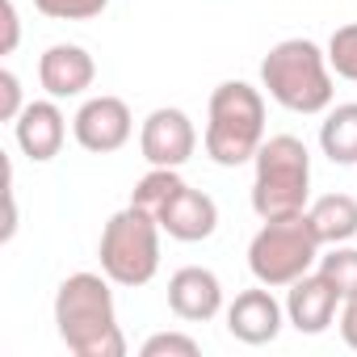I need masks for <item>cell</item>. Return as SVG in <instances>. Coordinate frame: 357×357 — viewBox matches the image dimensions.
Listing matches in <instances>:
<instances>
[{"instance_id": "6da1fadb", "label": "cell", "mask_w": 357, "mask_h": 357, "mask_svg": "<svg viewBox=\"0 0 357 357\" xmlns=\"http://www.w3.org/2000/svg\"><path fill=\"white\" fill-rule=\"evenodd\" d=\"M55 328L76 357H126V336L118 328V307L105 273H72L55 290Z\"/></svg>"}, {"instance_id": "7a4b0ae2", "label": "cell", "mask_w": 357, "mask_h": 357, "mask_svg": "<svg viewBox=\"0 0 357 357\" xmlns=\"http://www.w3.org/2000/svg\"><path fill=\"white\" fill-rule=\"evenodd\" d=\"M261 89L290 114H324L332 109V63L311 38H282L261 59Z\"/></svg>"}, {"instance_id": "3957f363", "label": "cell", "mask_w": 357, "mask_h": 357, "mask_svg": "<svg viewBox=\"0 0 357 357\" xmlns=\"http://www.w3.org/2000/svg\"><path fill=\"white\" fill-rule=\"evenodd\" d=\"M265 143V93L248 80H223L206 105L202 147L219 168L248 164Z\"/></svg>"}, {"instance_id": "277c9868", "label": "cell", "mask_w": 357, "mask_h": 357, "mask_svg": "<svg viewBox=\"0 0 357 357\" xmlns=\"http://www.w3.org/2000/svg\"><path fill=\"white\" fill-rule=\"evenodd\" d=\"M252 211L261 219L303 215L311 202V151L294 135H273L252 155Z\"/></svg>"}, {"instance_id": "5b68a950", "label": "cell", "mask_w": 357, "mask_h": 357, "mask_svg": "<svg viewBox=\"0 0 357 357\" xmlns=\"http://www.w3.org/2000/svg\"><path fill=\"white\" fill-rule=\"evenodd\" d=\"M319 248L324 244H319L307 211L286 215V219H261V231L248 244V269L261 286L286 290L319 265Z\"/></svg>"}, {"instance_id": "8992f818", "label": "cell", "mask_w": 357, "mask_h": 357, "mask_svg": "<svg viewBox=\"0 0 357 357\" xmlns=\"http://www.w3.org/2000/svg\"><path fill=\"white\" fill-rule=\"evenodd\" d=\"M160 223L151 215H143L139 206L126 202V211L109 215V223L101 227V244H97V257H101V273L114 282V286H147L160 269Z\"/></svg>"}, {"instance_id": "52a82bcc", "label": "cell", "mask_w": 357, "mask_h": 357, "mask_svg": "<svg viewBox=\"0 0 357 357\" xmlns=\"http://www.w3.org/2000/svg\"><path fill=\"white\" fill-rule=\"evenodd\" d=\"M139 151L151 168H181L194 160L198 151V130L190 122L185 109H172V105H160L143 118L139 126Z\"/></svg>"}, {"instance_id": "ba28073f", "label": "cell", "mask_w": 357, "mask_h": 357, "mask_svg": "<svg viewBox=\"0 0 357 357\" xmlns=\"http://www.w3.org/2000/svg\"><path fill=\"white\" fill-rule=\"evenodd\" d=\"M72 135H76V143H80L84 151H93V155L122 151V147L130 143V135H135L130 105H126L122 97H109V93L89 97V101L76 109V118H72Z\"/></svg>"}, {"instance_id": "9c48e42d", "label": "cell", "mask_w": 357, "mask_h": 357, "mask_svg": "<svg viewBox=\"0 0 357 357\" xmlns=\"http://www.w3.org/2000/svg\"><path fill=\"white\" fill-rule=\"evenodd\" d=\"M282 324H286V307L261 282L252 290H240L236 303L227 307V332L240 344H273L278 332H282Z\"/></svg>"}, {"instance_id": "30bf717a", "label": "cell", "mask_w": 357, "mask_h": 357, "mask_svg": "<svg viewBox=\"0 0 357 357\" xmlns=\"http://www.w3.org/2000/svg\"><path fill=\"white\" fill-rule=\"evenodd\" d=\"M168 311L185 324H206L223 311V282L215 269L185 265L168 278Z\"/></svg>"}, {"instance_id": "8fae6325", "label": "cell", "mask_w": 357, "mask_h": 357, "mask_svg": "<svg viewBox=\"0 0 357 357\" xmlns=\"http://www.w3.org/2000/svg\"><path fill=\"white\" fill-rule=\"evenodd\" d=\"M93 80H97V59L84 47H76V43H55L38 59V84L55 101L84 97L93 89Z\"/></svg>"}, {"instance_id": "7c38bea8", "label": "cell", "mask_w": 357, "mask_h": 357, "mask_svg": "<svg viewBox=\"0 0 357 357\" xmlns=\"http://www.w3.org/2000/svg\"><path fill=\"white\" fill-rule=\"evenodd\" d=\"M340 290L315 269L307 278H298L294 286H286V319L290 328H298L303 336H319L336 324V307H340Z\"/></svg>"}, {"instance_id": "4fadbf2b", "label": "cell", "mask_w": 357, "mask_h": 357, "mask_svg": "<svg viewBox=\"0 0 357 357\" xmlns=\"http://www.w3.org/2000/svg\"><path fill=\"white\" fill-rule=\"evenodd\" d=\"M13 139L22 147V155H30L34 164H47L63 151V139H68V118L63 109L55 105V97L47 101H26V109L17 114L13 122Z\"/></svg>"}, {"instance_id": "5bb4252c", "label": "cell", "mask_w": 357, "mask_h": 357, "mask_svg": "<svg viewBox=\"0 0 357 357\" xmlns=\"http://www.w3.org/2000/svg\"><path fill=\"white\" fill-rule=\"evenodd\" d=\"M160 227L168 240H181V244H198V240H211L215 227H219V206L211 194L194 190V185H181L172 194V202L164 206L160 215Z\"/></svg>"}, {"instance_id": "9a60e30c", "label": "cell", "mask_w": 357, "mask_h": 357, "mask_svg": "<svg viewBox=\"0 0 357 357\" xmlns=\"http://www.w3.org/2000/svg\"><path fill=\"white\" fill-rule=\"evenodd\" d=\"M307 219L319 236V244H349L357 236V198L349 194H324L307 206Z\"/></svg>"}, {"instance_id": "2e32d148", "label": "cell", "mask_w": 357, "mask_h": 357, "mask_svg": "<svg viewBox=\"0 0 357 357\" xmlns=\"http://www.w3.org/2000/svg\"><path fill=\"white\" fill-rule=\"evenodd\" d=\"M319 147L332 164H357V101L328 109L319 126Z\"/></svg>"}, {"instance_id": "e0dca14e", "label": "cell", "mask_w": 357, "mask_h": 357, "mask_svg": "<svg viewBox=\"0 0 357 357\" xmlns=\"http://www.w3.org/2000/svg\"><path fill=\"white\" fill-rule=\"evenodd\" d=\"M185 181H181V172L176 168H147V176L130 190V206H139L143 215H151L155 223H160V215H164V206L172 202V194L181 190Z\"/></svg>"}, {"instance_id": "ac0fdd59", "label": "cell", "mask_w": 357, "mask_h": 357, "mask_svg": "<svg viewBox=\"0 0 357 357\" xmlns=\"http://www.w3.org/2000/svg\"><path fill=\"white\" fill-rule=\"evenodd\" d=\"M315 269L340 290L344 303L357 298V248H349V244H332L328 252H319V265H315Z\"/></svg>"}, {"instance_id": "d6986e66", "label": "cell", "mask_w": 357, "mask_h": 357, "mask_svg": "<svg viewBox=\"0 0 357 357\" xmlns=\"http://www.w3.org/2000/svg\"><path fill=\"white\" fill-rule=\"evenodd\" d=\"M328 63H332V72L340 80L357 84V22L332 30V38H328Z\"/></svg>"}, {"instance_id": "ffe728a7", "label": "cell", "mask_w": 357, "mask_h": 357, "mask_svg": "<svg viewBox=\"0 0 357 357\" xmlns=\"http://www.w3.org/2000/svg\"><path fill=\"white\" fill-rule=\"evenodd\" d=\"M34 9L51 22H93L109 9V0H34Z\"/></svg>"}, {"instance_id": "44dd1931", "label": "cell", "mask_w": 357, "mask_h": 357, "mask_svg": "<svg viewBox=\"0 0 357 357\" xmlns=\"http://www.w3.org/2000/svg\"><path fill=\"white\" fill-rule=\"evenodd\" d=\"M139 353H143V357H198L202 344H198L194 336H185V332H155V336L143 340Z\"/></svg>"}, {"instance_id": "7402d4cb", "label": "cell", "mask_w": 357, "mask_h": 357, "mask_svg": "<svg viewBox=\"0 0 357 357\" xmlns=\"http://www.w3.org/2000/svg\"><path fill=\"white\" fill-rule=\"evenodd\" d=\"M22 109H26V101H22V80H17L13 68H5V72H0V118H5V122H17Z\"/></svg>"}, {"instance_id": "603a6c76", "label": "cell", "mask_w": 357, "mask_h": 357, "mask_svg": "<svg viewBox=\"0 0 357 357\" xmlns=\"http://www.w3.org/2000/svg\"><path fill=\"white\" fill-rule=\"evenodd\" d=\"M17 38H22V22H17V5L13 0H5V55H13L17 51Z\"/></svg>"}, {"instance_id": "cb8c5ba5", "label": "cell", "mask_w": 357, "mask_h": 357, "mask_svg": "<svg viewBox=\"0 0 357 357\" xmlns=\"http://www.w3.org/2000/svg\"><path fill=\"white\" fill-rule=\"evenodd\" d=\"M340 336H344L349 349H357V298H349L344 311H340Z\"/></svg>"}]
</instances>
